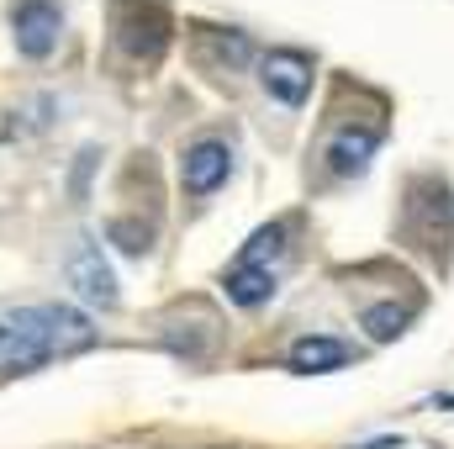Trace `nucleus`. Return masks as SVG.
Masks as SVG:
<instances>
[{"label": "nucleus", "instance_id": "2", "mask_svg": "<svg viewBox=\"0 0 454 449\" xmlns=\"http://www.w3.org/2000/svg\"><path fill=\"white\" fill-rule=\"evenodd\" d=\"M112 32L116 48L143 64H159V53L169 48V11L159 0H112Z\"/></svg>", "mask_w": 454, "mask_h": 449}, {"label": "nucleus", "instance_id": "1", "mask_svg": "<svg viewBox=\"0 0 454 449\" xmlns=\"http://www.w3.org/2000/svg\"><path fill=\"white\" fill-rule=\"evenodd\" d=\"M53 318L48 307H11L0 312V370H32L53 359Z\"/></svg>", "mask_w": 454, "mask_h": 449}, {"label": "nucleus", "instance_id": "14", "mask_svg": "<svg viewBox=\"0 0 454 449\" xmlns=\"http://www.w3.org/2000/svg\"><path fill=\"white\" fill-rule=\"evenodd\" d=\"M106 238H112L121 254H132V259H143V254L153 248V227L132 223V217H112V223H106Z\"/></svg>", "mask_w": 454, "mask_h": 449}, {"label": "nucleus", "instance_id": "3", "mask_svg": "<svg viewBox=\"0 0 454 449\" xmlns=\"http://www.w3.org/2000/svg\"><path fill=\"white\" fill-rule=\"evenodd\" d=\"M312 80H317V64L301 53V48H270L259 59V85L270 101H280L286 112H301L312 101Z\"/></svg>", "mask_w": 454, "mask_h": 449}, {"label": "nucleus", "instance_id": "13", "mask_svg": "<svg viewBox=\"0 0 454 449\" xmlns=\"http://www.w3.org/2000/svg\"><path fill=\"white\" fill-rule=\"evenodd\" d=\"M48 318H53V349L59 354H69V349H85L96 328H90V318L80 312V307H48Z\"/></svg>", "mask_w": 454, "mask_h": 449}, {"label": "nucleus", "instance_id": "6", "mask_svg": "<svg viewBox=\"0 0 454 449\" xmlns=\"http://www.w3.org/2000/svg\"><path fill=\"white\" fill-rule=\"evenodd\" d=\"M380 138H386L380 122H343L339 132L328 138V148H323L328 175H339V180H359V175L370 169V159L380 154Z\"/></svg>", "mask_w": 454, "mask_h": 449}, {"label": "nucleus", "instance_id": "4", "mask_svg": "<svg viewBox=\"0 0 454 449\" xmlns=\"http://www.w3.org/2000/svg\"><path fill=\"white\" fill-rule=\"evenodd\" d=\"M5 16H11V37H16L21 59L43 64L59 48V32H64V5L59 0H11Z\"/></svg>", "mask_w": 454, "mask_h": 449}, {"label": "nucleus", "instance_id": "7", "mask_svg": "<svg viewBox=\"0 0 454 449\" xmlns=\"http://www.w3.org/2000/svg\"><path fill=\"white\" fill-rule=\"evenodd\" d=\"M69 286H74L90 307H116V302H121V291H116V270L106 264L101 243H90V238L69 254Z\"/></svg>", "mask_w": 454, "mask_h": 449}, {"label": "nucleus", "instance_id": "12", "mask_svg": "<svg viewBox=\"0 0 454 449\" xmlns=\"http://www.w3.org/2000/svg\"><path fill=\"white\" fill-rule=\"evenodd\" d=\"M201 43H207L212 64H223V69H248V64H254V43H248V32H238V27H207Z\"/></svg>", "mask_w": 454, "mask_h": 449}, {"label": "nucleus", "instance_id": "9", "mask_svg": "<svg viewBox=\"0 0 454 449\" xmlns=\"http://www.w3.org/2000/svg\"><path fill=\"white\" fill-rule=\"evenodd\" d=\"M354 359V349L333 334H307L291 343V354H286V365L296 370V375H328V370H343Z\"/></svg>", "mask_w": 454, "mask_h": 449}, {"label": "nucleus", "instance_id": "8", "mask_svg": "<svg viewBox=\"0 0 454 449\" xmlns=\"http://www.w3.org/2000/svg\"><path fill=\"white\" fill-rule=\"evenodd\" d=\"M275 270H259V264H227L223 270V296L238 312H259L275 302Z\"/></svg>", "mask_w": 454, "mask_h": 449}, {"label": "nucleus", "instance_id": "15", "mask_svg": "<svg viewBox=\"0 0 454 449\" xmlns=\"http://www.w3.org/2000/svg\"><path fill=\"white\" fill-rule=\"evenodd\" d=\"M96 164H101V148H80V154H74V169H69V196H74V201L90 196V175H96Z\"/></svg>", "mask_w": 454, "mask_h": 449}, {"label": "nucleus", "instance_id": "11", "mask_svg": "<svg viewBox=\"0 0 454 449\" xmlns=\"http://www.w3.org/2000/svg\"><path fill=\"white\" fill-rule=\"evenodd\" d=\"M407 323H412V307H402V302H375V307L359 312V328H364L370 343H396L407 334Z\"/></svg>", "mask_w": 454, "mask_h": 449}, {"label": "nucleus", "instance_id": "5", "mask_svg": "<svg viewBox=\"0 0 454 449\" xmlns=\"http://www.w3.org/2000/svg\"><path fill=\"white\" fill-rule=\"evenodd\" d=\"M227 175H232V143L227 138H196V143H185V154H180V191L191 201L223 191Z\"/></svg>", "mask_w": 454, "mask_h": 449}, {"label": "nucleus", "instance_id": "10", "mask_svg": "<svg viewBox=\"0 0 454 449\" xmlns=\"http://www.w3.org/2000/svg\"><path fill=\"white\" fill-rule=\"evenodd\" d=\"M286 238H291V223H286V217L254 227V232H248V243L238 248V259H232V264H259V270H275V259L286 254Z\"/></svg>", "mask_w": 454, "mask_h": 449}]
</instances>
